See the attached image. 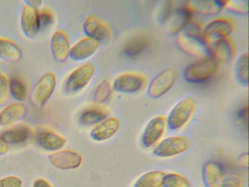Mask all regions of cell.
<instances>
[{
  "label": "cell",
  "mask_w": 249,
  "mask_h": 187,
  "mask_svg": "<svg viewBox=\"0 0 249 187\" xmlns=\"http://www.w3.org/2000/svg\"><path fill=\"white\" fill-rule=\"evenodd\" d=\"M220 63L210 56L197 58L188 64L182 75L184 80L193 84L206 83L216 75Z\"/></svg>",
  "instance_id": "2"
},
{
  "label": "cell",
  "mask_w": 249,
  "mask_h": 187,
  "mask_svg": "<svg viewBox=\"0 0 249 187\" xmlns=\"http://www.w3.org/2000/svg\"><path fill=\"white\" fill-rule=\"evenodd\" d=\"M190 147L189 139L184 136H171L160 141L154 147L152 152L160 158L173 157L187 151Z\"/></svg>",
  "instance_id": "6"
},
{
  "label": "cell",
  "mask_w": 249,
  "mask_h": 187,
  "mask_svg": "<svg viewBox=\"0 0 249 187\" xmlns=\"http://www.w3.org/2000/svg\"><path fill=\"white\" fill-rule=\"evenodd\" d=\"M10 94L17 101H24L27 94V87L23 81L17 77L9 80Z\"/></svg>",
  "instance_id": "29"
},
{
  "label": "cell",
  "mask_w": 249,
  "mask_h": 187,
  "mask_svg": "<svg viewBox=\"0 0 249 187\" xmlns=\"http://www.w3.org/2000/svg\"><path fill=\"white\" fill-rule=\"evenodd\" d=\"M162 187H192L191 182L184 176L177 173L165 174Z\"/></svg>",
  "instance_id": "30"
},
{
  "label": "cell",
  "mask_w": 249,
  "mask_h": 187,
  "mask_svg": "<svg viewBox=\"0 0 249 187\" xmlns=\"http://www.w3.org/2000/svg\"><path fill=\"white\" fill-rule=\"evenodd\" d=\"M20 16V27L24 35L29 39L34 38L40 30L38 7L42 1L25 0Z\"/></svg>",
  "instance_id": "4"
},
{
  "label": "cell",
  "mask_w": 249,
  "mask_h": 187,
  "mask_svg": "<svg viewBox=\"0 0 249 187\" xmlns=\"http://www.w3.org/2000/svg\"><path fill=\"white\" fill-rule=\"evenodd\" d=\"M119 121L115 117L107 118L91 131L90 136L96 141L102 142L109 139L118 131Z\"/></svg>",
  "instance_id": "19"
},
{
  "label": "cell",
  "mask_w": 249,
  "mask_h": 187,
  "mask_svg": "<svg viewBox=\"0 0 249 187\" xmlns=\"http://www.w3.org/2000/svg\"><path fill=\"white\" fill-rule=\"evenodd\" d=\"M51 163L56 168L68 170L78 168L82 164L83 158L77 152L71 150H60L49 156Z\"/></svg>",
  "instance_id": "13"
},
{
  "label": "cell",
  "mask_w": 249,
  "mask_h": 187,
  "mask_svg": "<svg viewBox=\"0 0 249 187\" xmlns=\"http://www.w3.org/2000/svg\"><path fill=\"white\" fill-rule=\"evenodd\" d=\"M149 43V40L145 36L135 35L124 43L122 50V54L128 58H136L146 50Z\"/></svg>",
  "instance_id": "23"
},
{
  "label": "cell",
  "mask_w": 249,
  "mask_h": 187,
  "mask_svg": "<svg viewBox=\"0 0 249 187\" xmlns=\"http://www.w3.org/2000/svg\"><path fill=\"white\" fill-rule=\"evenodd\" d=\"M54 20V16L50 11L44 9L39 11L40 29L49 27L53 23Z\"/></svg>",
  "instance_id": "35"
},
{
  "label": "cell",
  "mask_w": 249,
  "mask_h": 187,
  "mask_svg": "<svg viewBox=\"0 0 249 187\" xmlns=\"http://www.w3.org/2000/svg\"><path fill=\"white\" fill-rule=\"evenodd\" d=\"M241 178L234 173L224 177L220 187H241Z\"/></svg>",
  "instance_id": "37"
},
{
  "label": "cell",
  "mask_w": 249,
  "mask_h": 187,
  "mask_svg": "<svg viewBox=\"0 0 249 187\" xmlns=\"http://www.w3.org/2000/svg\"><path fill=\"white\" fill-rule=\"evenodd\" d=\"M26 106L20 103L10 104L0 112V126L13 125L20 120L26 115Z\"/></svg>",
  "instance_id": "24"
},
{
  "label": "cell",
  "mask_w": 249,
  "mask_h": 187,
  "mask_svg": "<svg viewBox=\"0 0 249 187\" xmlns=\"http://www.w3.org/2000/svg\"><path fill=\"white\" fill-rule=\"evenodd\" d=\"M234 73L237 81L242 86L249 85V55L248 52L240 54L234 65Z\"/></svg>",
  "instance_id": "27"
},
{
  "label": "cell",
  "mask_w": 249,
  "mask_h": 187,
  "mask_svg": "<svg viewBox=\"0 0 249 187\" xmlns=\"http://www.w3.org/2000/svg\"><path fill=\"white\" fill-rule=\"evenodd\" d=\"M10 95L9 80L5 74L0 72V107L7 104Z\"/></svg>",
  "instance_id": "33"
},
{
  "label": "cell",
  "mask_w": 249,
  "mask_h": 187,
  "mask_svg": "<svg viewBox=\"0 0 249 187\" xmlns=\"http://www.w3.org/2000/svg\"><path fill=\"white\" fill-rule=\"evenodd\" d=\"M235 28L233 19L227 17L217 18L204 26L203 34L208 46L213 42L230 37Z\"/></svg>",
  "instance_id": "8"
},
{
  "label": "cell",
  "mask_w": 249,
  "mask_h": 187,
  "mask_svg": "<svg viewBox=\"0 0 249 187\" xmlns=\"http://www.w3.org/2000/svg\"><path fill=\"white\" fill-rule=\"evenodd\" d=\"M83 29L87 37L99 42L106 39L109 35V31L106 24L94 16H89L85 19Z\"/></svg>",
  "instance_id": "22"
},
{
  "label": "cell",
  "mask_w": 249,
  "mask_h": 187,
  "mask_svg": "<svg viewBox=\"0 0 249 187\" xmlns=\"http://www.w3.org/2000/svg\"><path fill=\"white\" fill-rule=\"evenodd\" d=\"M8 151V145L1 138L0 135V155H4Z\"/></svg>",
  "instance_id": "40"
},
{
  "label": "cell",
  "mask_w": 249,
  "mask_h": 187,
  "mask_svg": "<svg viewBox=\"0 0 249 187\" xmlns=\"http://www.w3.org/2000/svg\"><path fill=\"white\" fill-rule=\"evenodd\" d=\"M108 111L100 104L88 105L84 108L78 115V122L83 126L96 125L107 118Z\"/></svg>",
  "instance_id": "16"
},
{
  "label": "cell",
  "mask_w": 249,
  "mask_h": 187,
  "mask_svg": "<svg viewBox=\"0 0 249 187\" xmlns=\"http://www.w3.org/2000/svg\"><path fill=\"white\" fill-rule=\"evenodd\" d=\"M248 0H226L225 8L228 11L239 15H246L249 12Z\"/></svg>",
  "instance_id": "32"
},
{
  "label": "cell",
  "mask_w": 249,
  "mask_h": 187,
  "mask_svg": "<svg viewBox=\"0 0 249 187\" xmlns=\"http://www.w3.org/2000/svg\"><path fill=\"white\" fill-rule=\"evenodd\" d=\"M50 47L53 57L58 62L66 61L70 55V42L66 34L62 31H56L53 34Z\"/></svg>",
  "instance_id": "17"
},
{
  "label": "cell",
  "mask_w": 249,
  "mask_h": 187,
  "mask_svg": "<svg viewBox=\"0 0 249 187\" xmlns=\"http://www.w3.org/2000/svg\"><path fill=\"white\" fill-rule=\"evenodd\" d=\"M146 82L144 75L136 73H126L117 76L112 83L115 91L133 94L142 90Z\"/></svg>",
  "instance_id": "12"
},
{
  "label": "cell",
  "mask_w": 249,
  "mask_h": 187,
  "mask_svg": "<svg viewBox=\"0 0 249 187\" xmlns=\"http://www.w3.org/2000/svg\"><path fill=\"white\" fill-rule=\"evenodd\" d=\"M158 21L162 24L174 8L172 1L165 0L162 2L158 7Z\"/></svg>",
  "instance_id": "34"
},
{
  "label": "cell",
  "mask_w": 249,
  "mask_h": 187,
  "mask_svg": "<svg viewBox=\"0 0 249 187\" xmlns=\"http://www.w3.org/2000/svg\"><path fill=\"white\" fill-rule=\"evenodd\" d=\"M165 174L159 170L147 171L137 179L133 187H161Z\"/></svg>",
  "instance_id": "28"
},
{
  "label": "cell",
  "mask_w": 249,
  "mask_h": 187,
  "mask_svg": "<svg viewBox=\"0 0 249 187\" xmlns=\"http://www.w3.org/2000/svg\"><path fill=\"white\" fill-rule=\"evenodd\" d=\"M56 83L55 74L48 72L42 75L34 85L31 99L36 106L43 107L53 94Z\"/></svg>",
  "instance_id": "9"
},
{
  "label": "cell",
  "mask_w": 249,
  "mask_h": 187,
  "mask_svg": "<svg viewBox=\"0 0 249 187\" xmlns=\"http://www.w3.org/2000/svg\"><path fill=\"white\" fill-rule=\"evenodd\" d=\"M209 56L219 63L230 61L235 53V46L230 37L216 40L209 45Z\"/></svg>",
  "instance_id": "15"
},
{
  "label": "cell",
  "mask_w": 249,
  "mask_h": 187,
  "mask_svg": "<svg viewBox=\"0 0 249 187\" xmlns=\"http://www.w3.org/2000/svg\"><path fill=\"white\" fill-rule=\"evenodd\" d=\"M23 181L21 178L10 175L0 179V187H22Z\"/></svg>",
  "instance_id": "36"
},
{
  "label": "cell",
  "mask_w": 249,
  "mask_h": 187,
  "mask_svg": "<svg viewBox=\"0 0 249 187\" xmlns=\"http://www.w3.org/2000/svg\"><path fill=\"white\" fill-rule=\"evenodd\" d=\"M36 140L42 149L53 152L61 150L66 142L63 136L47 128H43L37 133Z\"/></svg>",
  "instance_id": "14"
},
{
  "label": "cell",
  "mask_w": 249,
  "mask_h": 187,
  "mask_svg": "<svg viewBox=\"0 0 249 187\" xmlns=\"http://www.w3.org/2000/svg\"><path fill=\"white\" fill-rule=\"evenodd\" d=\"M193 15L186 3L174 7L162 24L164 31L168 34L176 36L193 19Z\"/></svg>",
  "instance_id": "10"
},
{
  "label": "cell",
  "mask_w": 249,
  "mask_h": 187,
  "mask_svg": "<svg viewBox=\"0 0 249 187\" xmlns=\"http://www.w3.org/2000/svg\"><path fill=\"white\" fill-rule=\"evenodd\" d=\"M111 86L107 80L101 81L96 87L93 94V99L98 104L105 102L111 94Z\"/></svg>",
  "instance_id": "31"
},
{
  "label": "cell",
  "mask_w": 249,
  "mask_h": 187,
  "mask_svg": "<svg viewBox=\"0 0 249 187\" xmlns=\"http://www.w3.org/2000/svg\"><path fill=\"white\" fill-rule=\"evenodd\" d=\"M177 79L175 68L169 67L159 72L151 80L147 88V94L153 99L159 98L168 93Z\"/></svg>",
  "instance_id": "7"
},
{
  "label": "cell",
  "mask_w": 249,
  "mask_h": 187,
  "mask_svg": "<svg viewBox=\"0 0 249 187\" xmlns=\"http://www.w3.org/2000/svg\"><path fill=\"white\" fill-rule=\"evenodd\" d=\"M203 28L199 21L192 19L176 35V44L179 49L185 54L197 58L209 56Z\"/></svg>",
  "instance_id": "1"
},
{
  "label": "cell",
  "mask_w": 249,
  "mask_h": 187,
  "mask_svg": "<svg viewBox=\"0 0 249 187\" xmlns=\"http://www.w3.org/2000/svg\"><path fill=\"white\" fill-rule=\"evenodd\" d=\"M238 163L243 167L248 166V154L247 152L242 153L238 157Z\"/></svg>",
  "instance_id": "39"
},
{
  "label": "cell",
  "mask_w": 249,
  "mask_h": 187,
  "mask_svg": "<svg viewBox=\"0 0 249 187\" xmlns=\"http://www.w3.org/2000/svg\"><path fill=\"white\" fill-rule=\"evenodd\" d=\"M196 108L195 99L185 97L178 101L166 117L167 127L172 131L183 128L190 120Z\"/></svg>",
  "instance_id": "3"
},
{
  "label": "cell",
  "mask_w": 249,
  "mask_h": 187,
  "mask_svg": "<svg viewBox=\"0 0 249 187\" xmlns=\"http://www.w3.org/2000/svg\"><path fill=\"white\" fill-rule=\"evenodd\" d=\"M30 135L29 129L24 126H18L3 131L0 136L7 144H18L26 141Z\"/></svg>",
  "instance_id": "26"
},
{
  "label": "cell",
  "mask_w": 249,
  "mask_h": 187,
  "mask_svg": "<svg viewBox=\"0 0 249 187\" xmlns=\"http://www.w3.org/2000/svg\"><path fill=\"white\" fill-rule=\"evenodd\" d=\"M167 127L166 117L159 115L152 118L145 125L141 142L145 148L155 146L163 135Z\"/></svg>",
  "instance_id": "11"
},
{
  "label": "cell",
  "mask_w": 249,
  "mask_h": 187,
  "mask_svg": "<svg viewBox=\"0 0 249 187\" xmlns=\"http://www.w3.org/2000/svg\"><path fill=\"white\" fill-rule=\"evenodd\" d=\"M99 43L87 37L82 38L71 48L69 56L75 60L86 59L96 52L99 46Z\"/></svg>",
  "instance_id": "21"
},
{
  "label": "cell",
  "mask_w": 249,
  "mask_h": 187,
  "mask_svg": "<svg viewBox=\"0 0 249 187\" xmlns=\"http://www.w3.org/2000/svg\"><path fill=\"white\" fill-rule=\"evenodd\" d=\"M201 177L204 187H220L224 178V172L218 163L208 161L202 168Z\"/></svg>",
  "instance_id": "20"
},
{
  "label": "cell",
  "mask_w": 249,
  "mask_h": 187,
  "mask_svg": "<svg viewBox=\"0 0 249 187\" xmlns=\"http://www.w3.org/2000/svg\"><path fill=\"white\" fill-rule=\"evenodd\" d=\"M94 72V67L91 63H85L73 70L66 78L63 85V91L68 95L76 94L89 82Z\"/></svg>",
  "instance_id": "5"
},
{
  "label": "cell",
  "mask_w": 249,
  "mask_h": 187,
  "mask_svg": "<svg viewBox=\"0 0 249 187\" xmlns=\"http://www.w3.org/2000/svg\"><path fill=\"white\" fill-rule=\"evenodd\" d=\"M23 56L21 47L14 41L0 37V59L9 63H17Z\"/></svg>",
  "instance_id": "25"
},
{
  "label": "cell",
  "mask_w": 249,
  "mask_h": 187,
  "mask_svg": "<svg viewBox=\"0 0 249 187\" xmlns=\"http://www.w3.org/2000/svg\"><path fill=\"white\" fill-rule=\"evenodd\" d=\"M32 187H53L47 180L43 178H37L35 180Z\"/></svg>",
  "instance_id": "38"
},
{
  "label": "cell",
  "mask_w": 249,
  "mask_h": 187,
  "mask_svg": "<svg viewBox=\"0 0 249 187\" xmlns=\"http://www.w3.org/2000/svg\"><path fill=\"white\" fill-rule=\"evenodd\" d=\"M226 0H191L186 2L194 13L205 16H215L225 9Z\"/></svg>",
  "instance_id": "18"
}]
</instances>
